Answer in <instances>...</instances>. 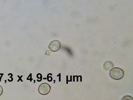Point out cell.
Listing matches in <instances>:
<instances>
[{"label":"cell","mask_w":133,"mask_h":100,"mask_svg":"<svg viewBox=\"0 0 133 100\" xmlns=\"http://www.w3.org/2000/svg\"><path fill=\"white\" fill-rule=\"evenodd\" d=\"M111 77L114 80H119L123 78L124 71L119 68H115L111 70L110 72Z\"/></svg>","instance_id":"6da1fadb"},{"label":"cell","mask_w":133,"mask_h":100,"mask_svg":"<svg viewBox=\"0 0 133 100\" xmlns=\"http://www.w3.org/2000/svg\"><path fill=\"white\" fill-rule=\"evenodd\" d=\"M114 64L111 61H108L104 63L103 65L104 69L106 71H109L114 67Z\"/></svg>","instance_id":"277c9868"},{"label":"cell","mask_w":133,"mask_h":100,"mask_svg":"<svg viewBox=\"0 0 133 100\" xmlns=\"http://www.w3.org/2000/svg\"><path fill=\"white\" fill-rule=\"evenodd\" d=\"M3 92V89L2 88V87L0 85V96L2 95Z\"/></svg>","instance_id":"5b68a950"},{"label":"cell","mask_w":133,"mask_h":100,"mask_svg":"<svg viewBox=\"0 0 133 100\" xmlns=\"http://www.w3.org/2000/svg\"><path fill=\"white\" fill-rule=\"evenodd\" d=\"M51 90V87L49 84L44 83L40 85L38 89L39 93L42 95L48 94Z\"/></svg>","instance_id":"7a4b0ae2"},{"label":"cell","mask_w":133,"mask_h":100,"mask_svg":"<svg viewBox=\"0 0 133 100\" xmlns=\"http://www.w3.org/2000/svg\"><path fill=\"white\" fill-rule=\"evenodd\" d=\"M61 44L58 40H54L50 43L49 45V48L52 52H55L58 51L60 49Z\"/></svg>","instance_id":"3957f363"}]
</instances>
